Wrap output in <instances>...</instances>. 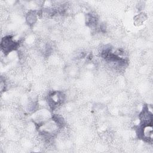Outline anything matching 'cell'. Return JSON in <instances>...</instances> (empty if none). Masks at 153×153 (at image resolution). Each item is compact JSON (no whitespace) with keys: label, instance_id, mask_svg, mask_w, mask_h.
<instances>
[{"label":"cell","instance_id":"cell-1","mask_svg":"<svg viewBox=\"0 0 153 153\" xmlns=\"http://www.w3.org/2000/svg\"><path fill=\"white\" fill-rule=\"evenodd\" d=\"M152 123L142 124L139 129V135L145 141L149 142L152 140Z\"/></svg>","mask_w":153,"mask_h":153},{"label":"cell","instance_id":"cell-2","mask_svg":"<svg viewBox=\"0 0 153 153\" xmlns=\"http://www.w3.org/2000/svg\"><path fill=\"white\" fill-rule=\"evenodd\" d=\"M37 13L35 11H30L27 13L26 20L28 25H33L36 22L37 19Z\"/></svg>","mask_w":153,"mask_h":153},{"label":"cell","instance_id":"cell-3","mask_svg":"<svg viewBox=\"0 0 153 153\" xmlns=\"http://www.w3.org/2000/svg\"><path fill=\"white\" fill-rule=\"evenodd\" d=\"M146 19V16L144 13H140L134 17V23L138 25H141Z\"/></svg>","mask_w":153,"mask_h":153}]
</instances>
